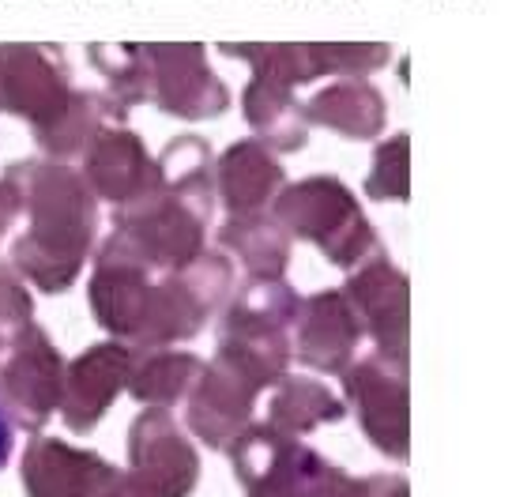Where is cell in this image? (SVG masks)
<instances>
[{"mask_svg": "<svg viewBox=\"0 0 512 497\" xmlns=\"http://www.w3.org/2000/svg\"><path fill=\"white\" fill-rule=\"evenodd\" d=\"M8 452H12V426H8V418L0 411V467L8 464Z\"/></svg>", "mask_w": 512, "mask_h": 497, "instance_id": "obj_1", "label": "cell"}]
</instances>
